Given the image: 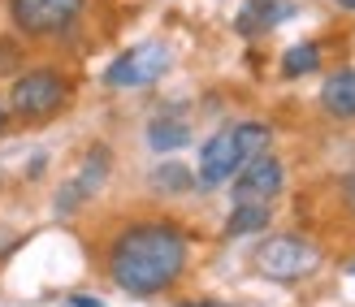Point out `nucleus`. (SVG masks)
<instances>
[{
    "label": "nucleus",
    "mask_w": 355,
    "mask_h": 307,
    "mask_svg": "<svg viewBox=\"0 0 355 307\" xmlns=\"http://www.w3.org/2000/svg\"><path fill=\"white\" fill-rule=\"evenodd\" d=\"M187 234L173 221H135L109 243V277L130 299H156L187 273Z\"/></svg>",
    "instance_id": "obj_1"
},
{
    "label": "nucleus",
    "mask_w": 355,
    "mask_h": 307,
    "mask_svg": "<svg viewBox=\"0 0 355 307\" xmlns=\"http://www.w3.org/2000/svg\"><path fill=\"white\" fill-rule=\"evenodd\" d=\"M269 125L264 121H234L225 125V130H217L204 152H200V169H195V177H200V186L212 191V186H225L230 177H234L252 156L269 152Z\"/></svg>",
    "instance_id": "obj_2"
},
{
    "label": "nucleus",
    "mask_w": 355,
    "mask_h": 307,
    "mask_svg": "<svg viewBox=\"0 0 355 307\" xmlns=\"http://www.w3.org/2000/svg\"><path fill=\"white\" fill-rule=\"evenodd\" d=\"M69 104V78L61 69H26L9 87V113L17 121H48Z\"/></svg>",
    "instance_id": "obj_3"
},
{
    "label": "nucleus",
    "mask_w": 355,
    "mask_h": 307,
    "mask_svg": "<svg viewBox=\"0 0 355 307\" xmlns=\"http://www.w3.org/2000/svg\"><path fill=\"white\" fill-rule=\"evenodd\" d=\"M316 264H321V251L299 234H273L256 247V268L269 281H299L316 273Z\"/></svg>",
    "instance_id": "obj_4"
},
{
    "label": "nucleus",
    "mask_w": 355,
    "mask_h": 307,
    "mask_svg": "<svg viewBox=\"0 0 355 307\" xmlns=\"http://www.w3.org/2000/svg\"><path fill=\"white\" fill-rule=\"evenodd\" d=\"M87 0H9V22L26 40H57L78 22Z\"/></svg>",
    "instance_id": "obj_5"
},
{
    "label": "nucleus",
    "mask_w": 355,
    "mask_h": 307,
    "mask_svg": "<svg viewBox=\"0 0 355 307\" xmlns=\"http://www.w3.org/2000/svg\"><path fill=\"white\" fill-rule=\"evenodd\" d=\"M169 65H173V57H169L165 44H156V40L152 44H135V48H126L109 69H104V82H109L113 91H135V87L161 82L169 74Z\"/></svg>",
    "instance_id": "obj_6"
},
{
    "label": "nucleus",
    "mask_w": 355,
    "mask_h": 307,
    "mask_svg": "<svg viewBox=\"0 0 355 307\" xmlns=\"http://www.w3.org/2000/svg\"><path fill=\"white\" fill-rule=\"evenodd\" d=\"M230 182H234V204H273L282 195V182H286V169L273 152H260Z\"/></svg>",
    "instance_id": "obj_7"
},
{
    "label": "nucleus",
    "mask_w": 355,
    "mask_h": 307,
    "mask_svg": "<svg viewBox=\"0 0 355 307\" xmlns=\"http://www.w3.org/2000/svg\"><path fill=\"white\" fill-rule=\"evenodd\" d=\"M104 177H109V148H92L83 156V169L69 177V182L57 191V200H52V208H57V216H69L78 212L92 195L104 186Z\"/></svg>",
    "instance_id": "obj_8"
},
{
    "label": "nucleus",
    "mask_w": 355,
    "mask_h": 307,
    "mask_svg": "<svg viewBox=\"0 0 355 307\" xmlns=\"http://www.w3.org/2000/svg\"><path fill=\"white\" fill-rule=\"evenodd\" d=\"M286 17H295V5L291 0H247V5L239 9V35H264L282 26Z\"/></svg>",
    "instance_id": "obj_9"
},
{
    "label": "nucleus",
    "mask_w": 355,
    "mask_h": 307,
    "mask_svg": "<svg viewBox=\"0 0 355 307\" xmlns=\"http://www.w3.org/2000/svg\"><path fill=\"white\" fill-rule=\"evenodd\" d=\"M321 104H325V113L343 117V121L355 117V69H351V65L334 69V74L325 78V87H321Z\"/></svg>",
    "instance_id": "obj_10"
},
{
    "label": "nucleus",
    "mask_w": 355,
    "mask_h": 307,
    "mask_svg": "<svg viewBox=\"0 0 355 307\" xmlns=\"http://www.w3.org/2000/svg\"><path fill=\"white\" fill-rule=\"evenodd\" d=\"M273 212L269 204H234V212L225 216V238H247V234H260L269 229Z\"/></svg>",
    "instance_id": "obj_11"
},
{
    "label": "nucleus",
    "mask_w": 355,
    "mask_h": 307,
    "mask_svg": "<svg viewBox=\"0 0 355 307\" xmlns=\"http://www.w3.org/2000/svg\"><path fill=\"white\" fill-rule=\"evenodd\" d=\"M148 143H152V152H178L191 143V125L178 117H156L148 125Z\"/></svg>",
    "instance_id": "obj_12"
},
{
    "label": "nucleus",
    "mask_w": 355,
    "mask_h": 307,
    "mask_svg": "<svg viewBox=\"0 0 355 307\" xmlns=\"http://www.w3.org/2000/svg\"><path fill=\"white\" fill-rule=\"evenodd\" d=\"M152 186L169 191V195H191L195 186H200V177H195L187 165H178V160H161V165L152 169Z\"/></svg>",
    "instance_id": "obj_13"
},
{
    "label": "nucleus",
    "mask_w": 355,
    "mask_h": 307,
    "mask_svg": "<svg viewBox=\"0 0 355 307\" xmlns=\"http://www.w3.org/2000/svg\"><path fill=\"white\" fill-rule=\"evenodd\" d=\"M316 65H321V44H295V48H286V57H282V74L304 78Z\"/></svg>",
    "instance_id": "obj_14"
},
{
    "label": "nucleus",
    "mask_w": 355,
    "mask_h": 307,
    "mask_svg": "<svg viewBox=\"0 0 355 307\" xmlns=\"http://www.w3.org/2000/svg\"><path fill=\"white\" fill-rule=\"evenodd\" d=\"M343 204H347V212L355 216V173H351L347 182H343Z\"/></svg>",
    "instance_id": "obj_15"
},
{
    "label": "nucleus",
    "mask_w": 355,
    "mask_h": 307,
    "mask_svg": "<svg viewBox=\"0 0 355 307\" xmlns=\"http://www.w3.org/2000/svg\"><path fill=\"white\" fill-rule=\"evenodd\" d=\"M65 307H104L100 299H92V295H69L65 299Z\"/></svg>",
    "instance_id": "obj_16"
},
{
    "label": "nucleus",
    "mask_w": 355,
    "mask_h": 307,
    "mask_svg": "<svg viewBox=\"0 0 355 307\" xmlns=\"http://www.w3.org/2000/svg\"><path fill=\"white\" fill-rule=\"evenodd\" d=\"M182 307H225V303H208V299H204V303H182Z\"/></svg>",
    "instance_id": "obj_17"
},
{
    "label": "nucleus",
    "mask_w": 355,
    "mask_h": 307,
    "mask_svg": "<svg viewBox=\"0 0 355 307\" xmlns=\"http://www.w3.org/2000/svg\"><path fill=\"white\" fill-rule=\"evenodd\" d=\"M334 5H338V9H351V13H355V0H334Z\"/></svg>",
    "instance_id": "obj_18"
},
{
    "label": "nucleus",
    "mask_w": 355,
    "mask_h": 307,
    "mask_svg": "<svg viewBox=\"0 0 355 307\" xmlns=\"http://www.w3.org/2000/svg\"><path fill=\"white\" fill-rule=\"evenodd\" d=\"M0 130H5V108H0Z\"/></svg>",
    "instance_id": "obj_19"
},
{
    "label": "nucleus",
    "mask_w": 355,
    "mask_h": 307,
    "mask_svg": "<svg viewBox=\"0 0 355 307\" xmlns=\"http://www.w3.org/2000/svg\"><path fill=\"white\" fill-rule=\"evenodd\" d=\"M347 268H351V277H355V260H351V264H347Z\"/></svg>",
    "instance_id": "obj_20"
}]
</instances>
